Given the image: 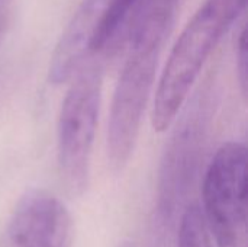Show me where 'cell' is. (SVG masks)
<instances>
[{"instance_id":"52a82bcc","label":"cell","mask_w":248,"mask_h":247,"mask_svg":"<svg viewBox=\"0 0 248 247\" xmlns=\"http://www.w3.org/2000/svg\"><path fill=\"white\" fill-rule=\"evenodd\" d=\"M105 0H83L62 32L49 64V82H68L92 57L90 42Z\"/></svg>"},{"instance_id":"8992f818","label":"cell","mask_w":248,"mask_h":247,"mask_svg":"<svg viewBox=\"0 0 248 247\" xmlns=\"http://www.w3.org/2000/svg\"><path fill=\"white\" fill-rule=\"evenodd\" d=\"M6 240L7 247H71L70 213L52 194L42 189L29 191L15 207Z\"/></svg>"},{"instance_id":"6da1fadb","label":"cell","mask_w":248,"mask_h":247,"mask_svg":"<svg viewBox=\"0 0 248 247\" xmlns=\"http://www.w3.org/2000/svg\"><path fill=\"white\" fill-rule=\"evenodd\" d=\"M176 7L177 0H142L125 31V58L108 124V157L115 170L132 156Z\"/></svg>"},{"instance_id":"30bf717a","label":"cell","mask_w":248,"mask_h":247,"mask_svg":"<svg viewBox=\"0 0 248 247\" xmlns=\"http://www.w3.org/2000/svg\"><path fill=\"white\" fill-rule=\"evenodd\" d=\"M237 71H238V80L241 84V92L246 96L247 93V32L246 28H243L238 42H237Z\"/></svg>"},{"instance_id":"3957f363","label":"cell","mask_w":248,"mask_h":247,"mask_svg":"<svg viewBox=\"0 0 248 247\" xmlns=\"http://www.w3.org/2000/svg\"><path fill=\"white\" fill-rule=\"evenodd\" d=\"M96 61H86L71 77L57 122V165L60 178L73 195L87 189L96 137L103 73Z\"/></svg>"},{"instance_id":"277c9868","label":"cell","mask_w":248,"mask_h":247,"mask_svg":"<svg viewBox=\"0 0 248 247\" xmlns=\"http://www.w3.org/2000/svg\"><path fill=\"white\" fill-rule=\"evenodd\" d=\"M247 148L240 141L222 144L203 179V220L218 247H248Z\"/></svg>"},{"instance_id":"7a4b0ae2","label":"cell","mask_w":248,"mask_h":247,"mask_svg":"<svg viewBox=\"0 0 248 247\" xmlns=\"http://www.w3.org/2000/svg\"><path fill=\"white\" fill-rule=\"evenodd\" d=\"M246 6L247 0H206L186 23L158 79L151 108L154 130L166 131L174 122L209 55Z\"/></svg>"},{"instance_id":"7c38bea8","label":"cell","mask_w":248,"mask_h":247,"mask_svg":"<svg viewBox=\"0 0 248 247\" xmlns=\"http://www.w3.org/2000/svg\"><path fill=\"white\" fill-rule=\"evenodd\" d=\"M121 247H135V246H134L132 243H128V242H126V243H124Z\"/></svg>"},{"instance_id":"9c48e42d","label":"cell","mask_w":248,"mask_h":247,"mask_svg":"<svg viewBox=\"0 0 248 247\" xmlns=\"http://www.w3.org/2000/svg\"><path fill=\"white\" fill-rule=\"evenodd\" d=\"M176 247H212L209 229L199 207L189 205L186 208L180 220Z\"/></svg>"},{"instance_id":"5b68a950","label":"cell","mask_w":248,"mask_h":247,"mask_svg":"<svg viewBox=\"0 0 248 247\" xmlns=\"http://www.w3.org/2000/svg\"><path fill=\"white\" fill-rule=\"evenodd\" d=\"M203 150V131L196 116L180 128L164 153L157 202L150 227V247H176L180 220L198 175Z\"/></svg>"},{"instance_id":"8fae6325","label":"cell","mask_w":248,"mask_h":247,"mask_svg":"<svg viewBox=\"0 0 248 247\" xmlns=\"http://www.w3.org/2000/svg\"><path fill=\"white\" fill-rule=\"evenodd\" d=\"M13 7H15V0H0V41L6 33V29L9 28L13 15Z\"/></svg>"},{"instance_id":"ba28073f","label":"cell","mask_w":248,"mask_h":247,"mask_svg":"<svg viewBox=\"0 0 248 247\" xmlns=\"http://www.w3.org/2000/svg\"><path fill=\"white\" fill-rule=\"evenodd\" d=\"M142 0H105L103 7L94 28L90 54H102L116 51L122 44L125 31Z\"/></svg>"}]
</instances>
